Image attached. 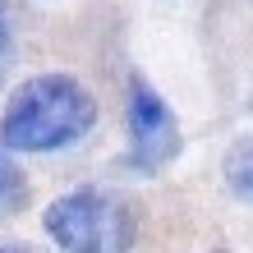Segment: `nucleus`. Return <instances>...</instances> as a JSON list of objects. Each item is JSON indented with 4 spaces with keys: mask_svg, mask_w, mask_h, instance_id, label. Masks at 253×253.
<instances>
[{
    "mask_svg": "<svg viewBox=\"0 0 253 253\" xmlns=\"http://www.w3.org/2000/svg\"><path fill=\"white\" fill-rule=\"evenodd\" d=\"M97 125V97L74 74H33L0 111V143L9 152H65Z\"/></svg>",
    "mask_w": 253,
    "mask_h": 253,
    "instance_id": "obj_1",
    "label": "nucleus"
},
{
    "mask_svg": "<svg viewBox=\"0 0 253 253\" xmlns=\"http://www.w3.org/2000/svg\"><path fill=\"white\" fill-rule=\"evenodd\" d=\"M42 230L60 253H133L138 212L111 189H69L42 212Z\"/></svg>",
    "mask_w": 253,
    "mask_h": 253,
    "instance_id": "obj_2",
    "label": "nucleus"
},
{
    "mask_svg": "<svg viewBox=\"0 0 253 253\" xmlns=\"http://www.w3.org/2000/svg\"><path fill=\"white\" fill-rule=\"evenodd\" d=\"M125 125H129V147L120 157V166L133 170V175H161L184 152V133H180V120H175L170 101L161 97L143 74H129Z\"/></svg>",
    "mask_w": 253,
    "mask_h": 253,
    "instance_id": "obj_3",
    "label": "nucleus"
},
{
    "mask_svg": "<svg viewBox=\"0 0 253 253\" xmlns=\"http://www.w3.org/2000/svg\"><path fill=\"white\" fill-rule=\"evenodd\" d=\"M221 180L240 203H253V133L235 138L221 157Z\"/></svg>",
    "mask_w": 253,
    "mask_h": 253,
    "instance_id": "obj_4",
    "label": "nucleus"
},
{
    "mask_svg": "<svg viewBox=\"0 0 253 253\" xmlns=\"http://www.w3.org/2000/svg\"><path fill=\"white\" fill-rule=\"evenodd\" d=\"M28 193V184H23V175H19V166L0 152V207H14Z\"/></svg>",
    "mask_w": 253,
    "mask_h": 253,
    "instance_id": "obj_5",
    "label": "nucleus"
},
{
    "mask_svg": "<svg viewBox=\"0 0 253 253\" xmlns=\"http://www.w3.org/2000/svg\"><path fill=\"white\" fill-rule=\"evenodd\" d=\"M9 60H14V9L9 0H0V83H5Z\"/></svg>",
    "mask_w": 253,
    "mask_h": 253,
    "instance_id": "obj_6",
    "label": "nucleus"
},
{
    "mask_svg": "<svg viewBox=\"0 0 253 253\" xmlns=\"http://www.w3.org/2000/svg\"><path fill=\"white\" fill-rule=\"evenodd\" d=\"M0 253H23V249H5V244H0Z\"/></svg>",
    "mask_w": 253,
    "mask_h": 253,
    "instance_id": "obj_7",
    "label": "nucleus"
}]
</instances>
